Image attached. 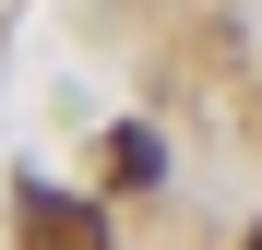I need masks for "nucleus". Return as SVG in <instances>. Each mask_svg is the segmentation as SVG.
<instances>
[{
  "label": "nucleus",
  "mask_w": 262,
  "mask_h": 250,
  "mask_svg": "<svg viewBox=\"0 0 262 250\" xmlns=\"http://www.w3.org/2000/svg\"><path fill=\"white\" fill-rule=\"evenodd\" d=\"M24 250H107V215L60 202V191H24Z\"/></svg>",
  "instance_id": "obj_1"
},
{
  "label": "nucleus",
  "mask_w": 262,
  "mask_h": 250,
  "mask_svg": "<svg viewBox=\"0 0 262 250\" xmlns=\"http://www.w3.org/2000/svg\"><path fill=\"white\" fill-rule=\"evenodd\" d=\"M250 250H262V226H250Z\"/></svg>",
  "instance_id": "obj_2"
}]
</instances>
